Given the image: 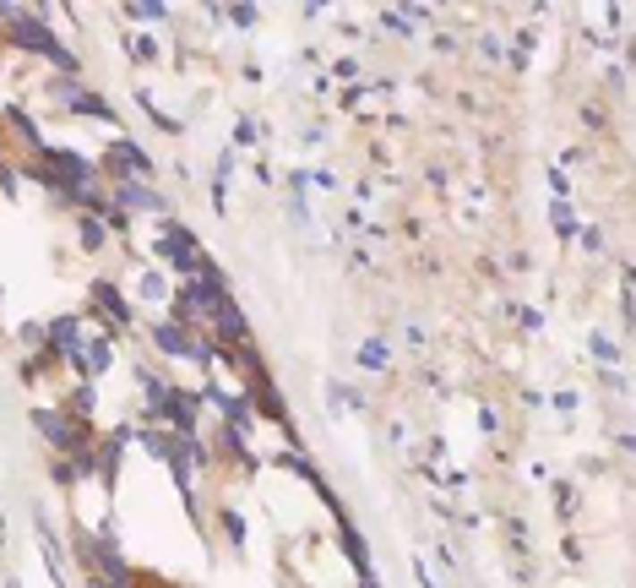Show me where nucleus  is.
<instances>
[{
	"label": "nucleus",
	"instance_id": "1",
	"mask_svg": "<svg viewBox=\"0 0 636 588\" xmlns=\"http://www.w3.org/2000/svg\"><path fill=\"white\" fill-rule=\"evenodd\" d=\"M12 28V38L22 44V49H38V55H49L55 65H60V72H77V60H71V49L44 28V22H28V17H17V22H6Z\"/></svg>",
	"mask_w": 636,
	"mask_h": 588
},
{
	"label": "nucleus",
	"instance_id": "2",
	"mask_svg": "<svg viewBox=\"0 0 636 588\" xmlns=\"http://www.w3.org/2000/svg\"><path fill=\"white\" fill-rule=\"evenodd\" d=\"M148 398H153V414H169L180 430H191L196 425V392H180V387H169V381H148Z\"/></svg>",
	"mask_w": 636,
	"mask_h": 588
},
{
	"label": "nucleus",
	"instance_id": "3",
	"mask_svg": "<svg viewBox=\"0 0 636 588\" xmlns=\"http://www.w3.org/2000/svg\"><path fill=\"white\" fill-rule=\"evenodd\" d=\"M158 256L169 261V268H180V273H201V256H196V240H191V229H164L158 234Z\"/></svg>",
	"mask_w": 636,
	"mask_h": 588
},
{
	"label": "nucleus",
	"instance_id": "4",
	"mask_svg": "<svg viewBox=\"0 0 636 588\" xmlns=\"http://www.w3.org/2000/svg\"><path fill=\"white\" fill-rule=\"evenodd\" d=\"M153 344H158V349H169V354H191V360H207V354H218V349H212L207 338L196 344V338L185 333L180 321H164V327H153Z\"/></svg>",
	"mask_w": 636,
	"mask_h": 588
},
{
	"label": "nucleus",
	"instance_id": "5",
	"mask_svg": "<svg viewBox=\"0 0 636 588\" xmlns=\"http://www.w3.org/2000/svg\"><path fill=\"white\" fill-rule=\"evenodd\" d=\"M88 550H93V556H98V567L109 572V588H131V567H125V556L114 550V540H109V534H98Z\"/></svg>",
	"mask_w": 636,
	"mask_h": 588
},
{
	"label": "nucleus",
	"instance_id": "6",
	"mask_svg": "<svg viewBox=\"0 0 636 588\" xmlns=\"http://www.w3.org/2000/svg\"><path fill=\"white\" fill-rule=\"evenodd\" d=\"M55 93L60 98H71V109L77 115H93V120H114V109L98 98V93H82V88H71V82H55Z\"/></svg>",
	"mask_w": 636,
	"mask_h": 588
},
{
	"label": "nucleus",
	"instance_id": "7",
	"mask_svg": "<svg viewBox=\"0 0 636 588\" xmlns=\"http://www.w3.org/2000/svg\"><path fill=\"white\" fill-rule=\"evenodd\" d=\"M93 305L109 311V327H114V333H125V327H131V311H125V300L114 294V284H93Z\"/></svg>",
	"mask_w": 636,
	"mask_h": 588
},
{
	"label": "nucleus",
	"instance_id": "8",
	"mask_svg": "<svg viewBox=\"0 0 636 588\" xmlns=\"http://www.w3.org/2000/svg\"><path fill=\"white\" fill-rule=\"evenodd\" d=\"M207 398L229 409V430H245V425L256 420V414H250V398H234V392H218V387H207Z\"/></svg>",
	"mask_w": 636,
	"mask_h": 588
},
{
	"label": "nucleus",
	"instance_id": "9",
	"mask_svg": "<svg viewBox=\"0 0 636 588\" xmlns=\"http://www.w3.org/2000/svg\"><path fill=\"white\" fill-rule=\"evenodd\" d=\"M114 208H120V213H125V208H153V213H158L164 196H153L141 180H120V202H114Z\"/></svg>",
	"mask_w": 636,
	"mask_h": 588
},
{
	"label": "nucleus",
	"instance_id": "10",
	"mask_svg": "<svg viewBox=\"0 0 636 588\" xmlns=\"http://www.w3.org/2000/svg\"><path fill=\"white\" fill-rule=\"evenodd\" d=\"M360 365H365V371H381V365H386V344H381V338H370V344L360 349Z\"/></svg>",
	"mask_w": 636,
	"mask_h": 588
},
{
	"label": "nucleus",
	"instance_id": "11",
	"mask_svg": "<svg viewBox=\"0 0 636 588\" xmlns=\"http://www.w3.org/2000/svg\"><path fill=\"white\" fill-rule=\"evenodd\" d=\"M131 17H141V22H158V17H169V6H153V0H136V6H125Z\"/></svg>",
	"mask_w": 636,
	"mask_h": 588
},
{
	"label": "nucleus",
	"instance_id": "12",
	"mask_svg": "<svg viewBox=\"0 0 636 588\" xmlns=\"http://www.w3.org/2000/svg\"><path fill=\"white\" fill-rule=\"evenodd\" d=\"M104 234H109V229H104L98 218H82V245H88V251H98V245H104Z\"/></svg>",
	"mask_w": 636,
	"mask_h": 588
},
{
	"label": "nucleus",
	"instance_id": "13",
	"mask_svg": "<svg viewBox=\"0 0 636 588\" xmlns=\"http://www.w3.org/2000/svg\"><path fill=\"white\" fill-rule=\"evenodd\" d=\"M224 447H229V457H240V464H250V452H245V441H240V430H224Z\"/></svg>",
	"mask_w": 636,
	"mask_h": 588
},
{
	"label": "nucleus",
	"instance_id": "14",
	"mask_svg": "<svg viewBox=\"0 0 636 588\" xmlns=\"http://www.w3.org/2000/svg\"><path fill=\"white\" fill-rule=\"evenodd\" d=\"M88 409H93V387H82L77 398H71V420H77V414H88Z\"/></svg>",
	"mask_w": 636,
	"mask_h": 588
}]
</instances>
